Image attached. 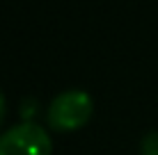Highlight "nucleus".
Listing matches in <instances>:
<instances>
[{"instance_id":"f257e3e1","label":"nucleus","mask_w":158,"mask_h":155,"mask_svg":"<svg viewBox=\"0 0 158 155\" xmlns=\"http://www.w3.org/2000/svg\"><path fill=\"white\" fill-rule=\"evenodd\" d=\"M92 112L94 100L85 89H67L51 100L46 110V121L57 132H73L87 126Z\"/></svg>"},{"instance_id":"f03ea898","label":"nucleus","mask_w":158,"mask_h":155,"mask_svg":"<svg viewBox=\"0 0 158 155\" xmlns=\"http://www.w3.org/2000/svg\"><path fill=\"white\" fill-rule=\"evenodd\" d=\"M53 141L46 128L39 123H25L12 126L0 135V155H51Z\"/></svg>"},{"instance_id":"7ed1b4c3","label":"nucleus","mask_w":158,"mask_h":155,"mask_svg":"<svg viewBox=\"0 0 158 155\" xmlns=\"http://www.w3.org/2000/svg\"><path fill=\"white\" fill-rule=\"evenodd\" d=\"M140 155H158V130L147 132L140 141Z\"/></svg>"},{"instance_id":"20e7f679","label":"nucleus","mask_w":158,"mask_h":155,"mask_svg":"<svg viewBox=\"0 0 158 155\" xmlns=\"http://www.w3.org/2000/svg\"><path fill=\"white\" fill-rule=\"evenodd\" d=\"M5 116H7V98H5L2 89H0V126L5 123Z\"/></svg>"}]
</instances>
